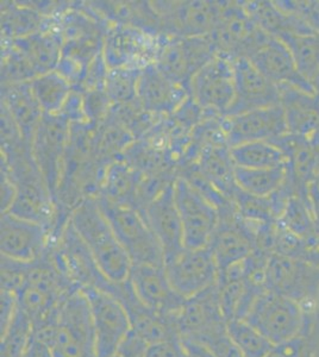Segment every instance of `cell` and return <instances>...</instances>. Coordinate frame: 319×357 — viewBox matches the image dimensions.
Instances as JSON below:
<instances>
[{
	"label": "cell",
	"mask_w": 319,
	"mask_h": 357,
	"mask_svg": "<svg viewBox=\"0 0 319 357\" xmlns=\"http://www.w3.org/2000/svg\"><path fill=\"white\" fill-rule=\"evenodd\" d=\"M69 220L94 255L103 274L111 282L128 280L133 262L101 212L96 195L79 200L71 212Z\"/></svg>",
	"instance_id": "obj_1"
},
{
	"label": "cell",
	"mask_w": 319,
	"mask_h": 357,
	"mask_svg": "<svg viewBox=\"0 0 319 357\" xmlns=\"http://www.w3.org/2000/svg\"><path fill=\"white\" fill-rule=\"evenodd\" d=\"M34 337L48 345L53 357H98L92 313L81 289L66 298L57 323Z\"/></svg>",
	"instance_id": "obj_2"
},
{
	"label": "cell",
	"mask_w": 319,
	"mask_h": 357,
	"mask_svg": "<svg viewBox=\"0 0 319 357\" xmlns=\"http://www.w3.org/2000/svg\"><path fill=\"white\" fill-rule=\"evenodd\" d=\"M244 321L274 345L316 329L315 313L306 312L298 303L269 291L256 298Z\"/></svg>",
	"instance_id": "obj_3"
},
{
	"label": "cell",
	"mask_w": 319,
	"mask_h": 357,
	"mask_svg": "<svg viewBox=\"0 0 319 357\" xmlns=\"http://www.w3.org/2000/svg\"><path fill=\"white\" fill-rule=\"evenodd\" d=\"M98 205L117 236L119 243L133 264H153L165 267V256L144 215L136 208L110 203L96 195Z\"/></svg>",
	"instance_id": "obj_4"
},
{
	"label": "cell",
	"mask_w": 319,
	"mask_h": 357,
	"mask_svg": "<svg viewBox=\"0 0 319 357\" xmlns=\"http://www.w3.org/2000/svg\"><path fill=\"white\" fill-rule=\"evenodd\" d=\"M217 55L211 36H165L158 41L154 63L172 82L188 89L194 75Z\"/></svg>",
	"instance_id": "obj_5"
},
{
	"label": "cell",
	"mask_w": 319,
	"mask_h": 357,
	"mask_svg": "<svg viewBox=\"0 0 319 357\" xmlns=\"http://www.w3.org/2000/svg\"><path fill=\"white\" fill-rule=\"evenodd\" d=\"M72 124L61 114H43L34 136L33 156L55 203L59 202Z\"/></svg>",
	"instance_id": "obj_6"
},
{
	"label": "cell",
	"mask_w": 319,
	"mask_h": 357,
	"mask_svg": "<svg viewBox=\"0 0 319 357\" xmlns=\"http://www.w3.org/2000/svg\"><path fill=\"white\" fill-rule=\"evenodd\" d=\"M266 289L298 303L306 312H313L319 296V267L272 254L266 268Z\"/></svg>",
	"instance_id": "obj_7"
},
{
	"label": "cell",
	"mask_w": 319,
	"mask_h": 357,
	"mask_svg": "<svg viewBox=\"0 0 319 357\" xmlns=\"http://www.w3.org/2000/svg\"><path fill=\"white\" fill-rule=\"evenodd\" d=\"M49 248L57 264L79 289H98L109 292L113 282L98 267L94 255L81 240L71 220L60 235L50 241Z\"/></svg>",
	"instance_id": "obj_8"
},
{
	"label": "cell",
	"mask_w": 319,
	"mask_h": 357,
	"mask_svg": "<svg viewBox=\"0 0 319 357\" xmlns=\"http://www.w3.org/2000/svg\"><path fill=\"white\" fill-rule=\"evenodd\" d=\"M174 198L181 220L185 248L209 247L218 225V208L180 176L174 181Z\"/></svg>",
	"instance_id": "obj_9"
},
{
	"label": "cell",
	"mask_w": 319,
	"mask_h": 357,
	"mask_svg": "<svg viewBox=\"0 0 319 357\" xmlns=\"http://www.w3.org/2000/svg\"><path fill=\"white\" fill-rule=\"evenodd\" d=\"M154 3L162 35L167 37L210 36L218 24L222 3L170 1Z\"/></svg>",
	"instance_id": "obj_10"
},
{
	"label": "cell",
	"mask_w": 319,
	"mask_h": 357,
	"mask_svg": "<svg viewBox=\"0 0 319 357\" xmlns=\"http://www.w3.org/2000/svg\"><path fill=\"white\" fill-rule=\"evenodd\" d=\"M218 211V225L209 248L219 271H223L246 260L258 249V240L254 230L242 220L232 202Z\"/></svg>",
	"instance_id": "obj_11"
},
{
	"label": "cell",
	"mask_w": 319,
	"mask_h": 357,
	"mask_svg": "<svg viewBox=\"0 0 319 357\" xmlns=\"http://www.w3.org/2000/svg\"><path fill=\"white\" fill-rule=\"evenodd\" d=\"M188 91L193 102L205 112L225 116L234 102V62L218 54L194 75Z\"/></svg>",
	"instance_id": "obj_12"
},
{
	"label": "cell",
	"mask_w": 319,
	"mask_h": 357,
	"mask_svg": "<svg viewBox=\"0 0 319 357\" xmlns=\"http://www.w3.org/2000/svg\"><path fill=\"white\" fill-rule=\"evenodd\" d=\"M81 291L91 307L98 357H112L131 333L129 316L112 294L98 289Z\"/></svg>",
	"instance_id": "obj_13"
},
{
	"label": "cell",
	"mask_w": 319,
	"mask_h": 357,
	"mask_svg": "<svg viewBox=\"0 0 319 357\" xmlns=\"http://www.w3.org/2000/svg\"><path fill=\"white\" fill-rule=\"evenodd\" d=\"M219 55L246 57L268 35L258 28L243 3H222L218 24L210 35Z\"/></svg>",
	"instance_id": "obj_14"
},
{
	"label": "cell",
	"mask_w": 319,
	"mask_h": 357,
	"mask_svg": "<svg viewBox=\"0 0 319 357\" xmlns=\"http://www.w3.org/2000/svg\"><path fill=\"white\" fill-rule=\"evenodd\" d=\"M158 40L153 33L123 23H111L103 47L109 69L123 67L143 68L155 60Z\"/></svg>",
	"instance_id": "obj_15"
},
{
	"label": "cell",
	"mask_w": 319,
	"mask_h": 357,
	"mask_svg": "<svg viewBox=\"0 0 319 357\" xmlns=\"http://www.w3.org/2000/svg\"><path fill=\"white\" fill-rule=\"evenodd\" d=\"M168 280L177 292L190 299L217 284L219 269L210 248H185L165 264Z\"/></svg>",
	"instance_id": "obj_16"
},
{
	"label": "cell",
	"mask_w": 319,
	"mask_h": 357,
	"mask_svg": "<svg viewBox=\"0 0 319 357\" xmlns=\"http://www.w3.org/2000/svg\"><path fill=\"white\" fill-rule=\"evenodd\" d=\"M173 321L181 340L197 343L226 329L228 321L219 306L217 284L186 299L181 309L174 314Z\"/></svg>",
	"instance_id": "obj_17"
},
{
	"label": "cell",
	"mask_w": 319,
	"mask_h": 357,
	"mask_svg": "<svg viewBox=\"0 0 319 357\" xmlns=\"http://www.w3.org/2000/svg\"><path fill=\"white\" fill-rule=\"evenodd\" d=\"M222 126L229 148L244 143L268 142L288 132L281 105L248 111L236 116H224Z\"/></svg>",
	"instance_id": "obj_18"
},
{
	"label": "cell",
	"mask_w": 319,
	"mask_h": 357,
	"mask_svg": "<svg viewBox=\"0 0 319 357\" xmlns=\"http://www.w3.org/2000/svg\"><path fill=\"white\" fill-rule=\"evenodd\" d=\"M107 293L123 305L129 316L131 331L147 344L180 338L173 319L148 309L138 299L129 279L123 282H113Z\"/></svg>",
	"instance_id": "obj_19"
},
{
	"label": "cell",
	"mask_w": 319,
	"mask_h": 357,
	"mask_svg": "<svg viewBox=\"0 0 319 357\" xmlns=\"http://www.w3.org/2000/svg\"><path fill=\"white\" fill-rule=\"evenodd\" d=\"M234 62L235 98L225 116H236L248 111L280 105L279 86L260 73L246 57H236Z\"/></svg>",
	"instance_id": "obj_20"
},
{
	"label": "cell",
	"mask_w": 319,
	"mask_h": 357,
	"mask_svg": "<svg viewBox=\"0 0 319 357\" xmlns=\"http://www.w3.org/2000/svg\"><path fill=\"white\" fill-rule=\"evenodd\" d=\"M50 236L48 229L40 224L11 213H1L0 249L3 256L22 262H33L47 252Z\"/></svg>",
	"instance_id": "obj_21"
},
{
	"label": "cell",
	"mask_w": 319,
	"mask_h": 357,
	"mask_svg": "<svg viewBox=\"0 0 319 357\" xmlns=\"http://www.w3.org/2000/svg\"><path fill=\"white\" fill-rule=\"evenodd\" d=\"M129 281L138 299L148 309L173 318L185 303L168 280L165 267L153 264H133Z\"/></svg>",
	"instance_id": "obj_22"
},
{
	"label": "cell",
	"mask_w": 319,
	"mask_h": 357,
	"mask_svg": "<svg viewBox=\"0 0 319 357\" xmlns=\"http://www.w3.org/2000/svg\"><path fill=\"white\" fill-rule=\"evenodd\" d=\"M246 59L275 85H291L315 94L311 82H307L297 68L290 49L278 38L268 35Z\"/></svg>",
	"instance_id": "obj_23"
},
{
	"label": "cell",
	"mask_w": 319,
	"mask_h": 357,
	"mask_svg": "<svg viewBox=\"0 0 319 357\" xmlns=\"http://www.w3.org/2000/svg\"><path fill=\"white\" fill-rule=\"evenodd\" d=\"M142 215L161 245L165 264L173 260L185 249L181 220L174 198V183H170Z\"/></svg>",
	"instance_id": "obj_24"
},
{
	"label": "cell",
	"mask_w": 319,
	"mask_h": 357,
	"mask_svg": "<svg viewBox=\"0 0 319 357\" xmlns=\"http://www.w3.org/2000/svg\"><path fill=\"white\" fill-rule=\"evenodd\" d=\"M188 98V89L172 82L154 62L141 69L138 102L148 114L154 116L174 114Z\"/></svg>",
	"instance_id": "obj_25"
},
{
	"label": "cell",
	"mask_w": 319,
	"mask_h": 357,
	"mask_svg": "<svg viewBox=\"0 0 319 357\" xmlns=\"http://www.w3.org/2000/svg\"><path fill=\"white\" fill-rule=\"evenodd\" d=\"M268 142L283 151L286 158V180L291 183L295 195L311 207L309 188L318 173V163L309 138L287 134Z\"/></svg>",
	"instance_id": "obj_26"
},
{
	"label": "cell",
	"mask_w": 319,
	"mask_h": 357,
	"mask_svg": "<svg viewBox=\"0 0 319 357\" xmlns=\"http://www.w3.org/2000/svg\"><path fill=\"white\" fill-rule=\"evenodd\" d=\"M1 106L13 118L25 142L31 146L45 114L40 110L29 82L1 86Z\"/></svg>",
	"instance_id": "obj_27"
},
{
	"label": "cell",
	"mask_w": 319,
	"mask_h": 357,
	"mask_svg": "<svg viewBox=\"0 0 319 357\" xmlns=\"http://www.w3.org/2000/svg\"><path fill=\"white\" fill-rule=\"evenodd\" d=\"M36 70L37 75L57 70L61 60L64 37L57 26L37 31L28 36L10 40Z\"/></svg>",
	"instance_id": "obj_28"
},
{
	"label": "cell",
	"mask_w": 319,
	"mask_h": 357,
	"mask_svg": "<svg viewBox=\"0 0 319 357\" xmlns=\"http://www.w3.org/2000/svg\"><path fill=\"white\" fill-rule=\"evenodd\" d=\"M290 134L309 138L319 126V98L291 85L279 86Z\"/></svg>",
	"instance_id": "obj_29"
},
{
	"label": "cell",
	"mask_w": 319,
	"mask_h": 357,
	"mask_svg": "<svg viewBox=\"0 0 319 357\" xmlns=\"http://www.w3.org/2000/svg\"><path fill=\"white\" fill-rule=\"evenodd\" d=\"M141 178L142 173L124 158H117L105 167L96 195H101L116 205L136 208Z\"/></svg>",
	"instance_id": "obj_30"
},
{
	"label": "cell",
	"mask_w": 319,
	"mask_h": 357,
	"mask_svg": "<svg viewBox=\"0 0 319 357\" xmlns=\"http://www.w3.org/2000/svg\"><path fill=\"white\" fill-rule=\"evenodd\" d=\"M197 166L202 174L214 185L225 198L231 200L235 190V163L228 146H207L200 148Z\"/></svg>",
	"instance_id": "obj_31"
},
{
	"label": "cell",
	"mask_w": 319,
	"mask_h": 357,
	"mask_svg": "<svg viewBox=\"0 0 319 357\" xmlns=\"http://www.w3.org/2000/svg\"><path fill=\"white\" fill-rule=\"evenodd\" d=\"M243 8L258 28L269 36L279 38L285 33L315 35L298 18L283 13L274 1H244Z\"/></svg>",
	"instance_id": "obj_32"
},
{
	"label": "cell",
	"mask_w": 319,
	"mask_h": 357,
	"mask_svg": "<svg viewBox=\"0 0 319 357\" xmlns=\"http://www.w3.org/2000/svg\"><path fill=\"white\" fill-rule=\"evenodd\" d=\"M40 110L45 114H60L73 86L57 70L40 74L29 82Z\"/></svg>",
	"instance_id": "obj_33"
},
{
	"label": "cell",
	"mask_w": 319,
	"mask_h": 357,
	"mask_svg": "<svg viewBox=\"0 0 319 357\" xmlns=\"http://www.w3.org/2000/svg\"><path fill=\"white\" fill-rule=\"evenodd\" d=\"M230 154L235 166L242 168L263 169L286 165V158L283 151L267 141L232 146L230 148Z\"/></svg>",
	"instance_id": "obj_34"
},
{
	"label": "cell",
	"mask_w": 319,
	"mask_h": 357,
	"mask_svg": "<svg viewBox=\"0 0 319 357\" xmlns=\"http://www.w3.org/2000/svg\"><path fill=\"white\" fill-rule=\"evenodd\" d=\"M285 178L286 165L263 169L235 167L236 185L242 191L258 197H269L283 185Z\"/></svg>",
	"instance_id": "obj_35"
},
{
	"label": "cell",
	"mask_w": 319,
	"mask_h": 357,
	"mask_svg": "<svg viewBox=\"0 0 319 357\" xmlns=\"http://www.w3.org/2000/svg\"><path fill=\"white\" fill-rule=\"evenodd\" d=\"M290 49L295 66L307 82H311L319 70V33H285L278 38Z\"/></svg>",
	"instance_id": "obj_36"
},
{
	"label": "cell",
	"mask_w": 319,
	"mask_h": 357,
	"mask_svg": "<svg viewBox=\"0 0 319 357\" xmlns=\"http://www.w3.org/2000/svg\"><path fill=\"white\" fill-rule=\"evenodd\" d=\"M52 26L45 24V17L33 8L15 5L1 11V31L4 38L16 40Z\"/></svg>",
	"instance_id": "obj_37"
},
{
	"label": "cell",
	"mask_w": 319,
	"mask_h": 357,
	"mask_svg": "<svg viewBox=\"0 0 319 357\" xmlns=\"http://www.w3.org/2000/svg\"><path fill=\"white\" fill-rule=\"evenodd\" d=\"M34 340V325L20 306L5 330L1 331L0 357H23Z\"/></svg>",
	"instance_id": "obj_38"
},
{
	"label": "cell",
	"mask_w": 319,
	"mask_h": 357,
	"mask_svg": "<svg viewBox=\"0 0 319 357\" xmlns=\"http://www.w3.org/2000/svg\"><path fill=\"white\" fill-rule=\"evenodd\" d=\"M278 223L302 240L313 245L319 244L318 229L316 227L311 207L298 197H292L288 200L283 217Z\"/></svg>",
	"instance_id": "obj_39"
},
{
	"label": "cell",
	"mask_w": 319,
	"mask_h": 357,
	"mask_svg": "<svg viewBox=\"0 0 319 357\" xmlns=\"http://www.w3.org/2000/svg\"><path fill=\"white\" fill-rule=\"evenodd\" d=\"M141 69L138 67L110 69L104 92L111 105H128L138 100Z\"/></svg>",
	"instance_id": "obj_40"
},
{
	"label": "cell",
	"mask_w": 319,
	"mask_h": 357,
	"mask_svg": "<svg viewBox=\"0 0 319 357\" xmlns=\"http://www.w3.org/2000/svg\"><path fill=\"white\" fill-rule=\"evenodd\" d=\"M228 333L243 357H267L274 344L244 319L228 321Z\"/></svg>",
	"instance_id": "obj_41"
},
{
	"label": "cell",
	"mask_w": 319,
	"mask_h": 357,
	"mask_svg": "<svg viewBox=\"0 0 319 357\" xmlns=\"http://www.w3.org/2000/svg\"><path fill=\"white\" fill-rule=\"evenodd\" d=\"M231 202L236 205L239 215L246 223L255 227H261L266 224H274L278 222L273 213L269 197H258L242 191L239 186L231 197Z\"/></svg>",
	"instance_id": "obj_42"
},
{
	"label": "cell",
	"mask_w": 319,
	"mask_h": 357,
	"mask_svg": "<svg viewBox=\"0 0 319 357\" xmlns=\"http://www.w3.org/2000/svg\"><path fill=\"white\" fill-rule=\"evenodd\" d=\"M38 77L28 59L10 43L4 42L1 55V86L30 82Z\"/></svg>",
	"instance_id": "obj_43"
},
{
	"label": "cell",
	"mask_w": 319,
	"mask_h": 357,
	"mask_svg": "<svg viewBox=\"0 0 319 357\" xmlns=\"http://www.w3.org/2000/svg\"><path fill=\"white\" fill-rule=\"evenodd\" d=\"M275 5L287 15L298 18L307 28L315 33H319V1L316 0H280Z\"/></svg>",
	"instance_id": "obj_44"
},
{
	"label": "cell",
	"mask_w": 319,
	"mask_h": 357,
	"mask_svg": "<svg viewBox=\"0 0 319 357\" xmlns=\"http://www.w3.org/2000/svg\"><path fill=\"white\" fill-rule=\"evenodd\" d=\"M315 330H307L288 341L275 344L267 357H313Z\"/></svg>",
	"instance_id": "obj_45"
},
{
	"label": "cell",
	"mask_w": 319,
	"mask_h": 357,
	"mask_svg": "<svg viewBox=\"0 0 319 357\" xmlns=\"http://www.w3.org/2000/svg\"><path fill=\"white\" fill-rule=\"evenodd\" d=\"M29 264L1 255V291L20 292L27 284Z\"/></svg>",
	"instance_id": "obj_46"
},
{
	"label": "cell",
	"mask_w": 319,
	"mask_h": 357,
	"mask_svg": "<svg viewBox=\"0 0 319 357\" xmlns=\"http://www.w3.org/2000/svg\"><path fill=\"white\" fill-rule=\"evenodd\" d=\"M199 344L210 350L214 357H243L242 353L228 333V326L226 329L207 337V340L200 342Z\"/></svg>",
	"instance_id": "obj_47"
},
{
	"label": "cell",
	"mask_w": 319,
	"mask_h": 357,
	"mask_svg": "<svg viewBox=\"0 0 319 357\" xmlns=\"http://www.w3.org/2000/svg\"><path fill=\"white\" fill-rule=\"evenodd\" d=\"M109 67L106 65L105 59L103 53L99 54L94 61L91 62L86 73L85 80L81 86V92L91 93V92H99L104 91L105 87L106 77L109 73Z\"/></svg>",
	"instance_id": "obj_48"
},
{
	"label": "cell",
	"mask_w": 319,
	"mask_h": 357,
	"mask_svg": "<svg viewBox=\"0 0 319 357\" xmlns=\"http://www.w3.org/2000/svg\"><path fill=\"white\" fill-rule=\"evenodd\" d=\"M146 357H188V355L181 338H174L148 345Z\"/></svg>",
	"instance_id": "obj_49"
},
{
	"label": "cell",
	"mask_w": 319,
	"mask_h": 357,
	"mask_svg": "<svg viewBox=\"0 0 319 357\" xmlns=\"http://www.w3.org/2000/svg\"><path fill=\"white\" fill-rule=\"evenodd\" d=\"M148 344L131 331L112 357H146Z\"/></svg>",
	"instance_id": "obj_50"
},
{
	"label": "cell",
	"mask_w": 319,
	"mask_h": 357,
	"mask_svg": "<svg viewBox=\"0 0 319 357\" xmlns=\"http://www.w3.org/2000/svg\"><path fill=\"white\" fill-rule=\"evenodd\" d=\"M0 299H1V319H0V328L1 331L5 330L8 326V323L13 319L16 312L17 306V296L15 293L8 292V291H1L0 294Z\"/></svg>",
	"instance_id": "obj_51"
},
{
	"label": "cell",
	"mask_w": 319,
	"mask_h": 357,
	"mask_svg": "<svg viewBox=\"0 0 319 357\" xmlns=\"http://www.w3.org/2000/svg\"><path fill=\"white\" fill-rule=\"evenodd\" d=\"M23 357H53L52 351L49 349V347L45 344L43 342L38 341L34 337L31 344L27 350L24 356Z\"/></svg>",
	"instance_id": "obj_52"
},
{
	"label": "cell",
	"mask_w": 319,
	"mask_h": 357,
	"mask_svg": "<svg viewBox=\"0 0 319 357\" xmlns=\"http://www.w3.org/2000/svg\"><path fill=\"white\" fill-rule=\"evenodd\" d=\"M309 195H310L312 215L319 232V183L316 180L310 185Z\"/></svg>",
	"instance_id": "obj_53"
},
{
	"label": "cell",
	"mask_w": 319,
	"mask_h": 357,
	"mask_svg": "<svg viewBox=\"0 0 319 357\" xmlns=\"http://www.w3.org/2000/svg\"><path fill=\"white\" fill-rule=\"evenodd\" d=\"M181 341L186 348L188 357H214L210 350L197 342L186 341V340H181Z\"/></svg>",
	"instance_id": "obj_54"
},
{
	"label": "cell",
	"mask_w": 319,
	"mask_h": 357,
	"mask_svg": "<svg viewBox=\"0 0 319 357\" xmlns=\"http://www.w3.org/2000/svg\"><path fill=\"white\" fill-rule=\"evenodd\" d=\"M309 142L311 144L312 151L315 153V156L316 158H317V163H318L319 168V126L315 131H313V134L309 137Z\"/></svg>",
	"instance_id": "obj_55"
},
{
	"label": "cell",
	"mask_w": 319,
	"mask_h": 357,
	"mask_svg": "<svg viewBox=\"0 0 319 357\" xmlns=\"http://www.w3.org/2000/svg\"><path fill=\"white\" fill-rule=\"evenodd\" d=\"M312 87L315 91V94L319 98V70L318 73L316 74V77H313V80L311 82Z\"/></svg>",
	"instance_id": "obj_56"
},
{
	"label": "cell",
	"mask_w": 319,
	"mask_h": 357,
	"mask_svg": "<svg viewBox=\"0 0 319 357\" xmlns=\"http://www.w3.org/2000/svg\"><path fill=\"white\" fill-rule=\"evenodd\" d=\"M316 181L319 183V172L317 173V176H316Z\"/></svg>",
	"instance_id": "obj_57"
}]
</instances>
